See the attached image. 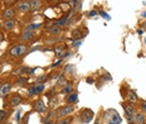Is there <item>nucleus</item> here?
Here are the masks:
<instances>
[{
    "instance_id": "f257e3e1",
    "label": "nucleus",
    "mask_w": 146,
    "mask_h": 124,
    "mask_svg": "<svg viewBox=\"0 0 146 124\" xmlns=\"http://www.w3.org/2000/svg\"><path fill=\"white\" fill-rule=\"evenodd\" d=\"M27 52H28V46H27V44H17V46L10 47L8 51L9 56L14 57V58H18V57L23 56V54Z\"/></svg>"
},
{
    "instance_id": "f03ea898",
    "label": "nucleus",
    "mask_w": 146,
    "mask_h": 124,
    "mask_svg": "<svg viewBox=\"0 0 146 124\" xmlns=\"http://www.w3.org/2000/svg\"><path fill=\"white\" fill-rule=\"evenodd\" d=\"M72 113H74V105H64V107L59 108L56 111V117L60 119V118H66L67 115H71Z\"/></svg>"
},
{
    "instance_id": "7ed1b4c3",
    "label": "nucleus",
    "mask_w": 146,
    "mask_h": 124,
    "mask_svg": "<svg viewBox=\"0 0 146 124\" xmlns=\"http://www.w3.org/2000/svg\"><path fill=\"white\" fill-rule=\"evenodd\" d=\"M93 117H95V113H93V110H91V109H82L81 111V122L83 124H87L90 123L91 120L93 119Z\"/></svg>"
},
{
    "instance_id": "20e7f679",
    "label": "nucleus",
    "mask_w": 146,
    "mask_h": 124,
    "mask_svg": "<svg viewBox=\"0 0 146 124\" xmlns=\"http://www.w3.org/2000/svg\"><path fill=\"white\" fill-rule=\"evenodd\" d=\"M122 108L125 110V115H126L127 120H130V122H132L133 118H135V108H133L132 104H125V103H122Z\"/></svg>"
},
{
    "instance_id": "39448f33",
    "label": "nucleus",
    "mask_w": 146,
    "mask_h": 124,
    "mask_svg": "<svg viewBox=\"0 0 146 124\" xmlns=\"http://www.w3.org/2000/svg\"><path fill=\"white\" fill-rule=\"evenodd\" d=\"M34 71H35L34 68H29V67H27V66H20V67L15 68L13 71V75L14 76H23V75H25V74L32 75V74H34Z\"/></svg>"
},
{
    "instance_id": "423d86ee",
    "label": "nucleus",
    "mask_w": 146,
    "mask_h": 124,
    "mask_svg": "<svg viewBox=\"0 0 146 124\" xmlns=\"http://www.w3.org/2000/svg\"><path fill=\"white\" fill-rule=\"evenodd\" d=\"M44 89H45L44 84H35L34 86H32L28 89V95L34 96V95H38V94H42L44 91Z\"/></svg>"
},
{
    "instance_id": "0eeeda50",
    "label": "nucleus",
    "mask_w": 146,
    "mask_h": 124,
    "mask_svg": "<svg viewBox=\"0 0 146 124\" xmlns=\"http://www.w3.org/2000/svg\"><path fill=\"white\" fill-rule=\"evenodd\" d=\"M33 109H34L35 111H38V113H45L47 111V105H45V103L43 100H36L34 101V104H33Z\"/></svg>"
},
{
    "instance_id": "6e6552de",
    "label": "nucleus",
    "mask_w": 146,
    "mask_h": 124,
    "mask_svg": "<svg viewBox=\"0 0 146 124\" xmlns=\"http://www.w3.org/2000/svg\"><path fill=\"white\" fill-rule=\"evenodd\" d=\"M11 90V85L10 82H3L1 85H0V98H5V96L9 95V92H10Z\"/></svg>"
},
{
    "instance_id": "1a4fd4ad",
    "label": "nucleus",
    "mask_w": 146,
    "mask_h": 124,
    "mask_svg": "<svg viewBox=\"0 0 146 124\" xmlns=\"http://www.w3.org/2000/svg\"><path fill=\"white\" fill-rule=\"evenodd\" d=\"M34 38V31H30V29H25L24 32H22L20 34V39L23 42H29Z\"/></svg>"
},
{
    "instance_id": "9d476101",
    "label": "nucleus",
    "mask_w": 146,
    "mask_h": 124,
    "mask_svg": "<svg viewBox=\"0 0 146 124\" xmlns=\"http://www.w3.org/2000/svg\"><path fill=\"white\" fill-rule=\"evenodd\" d=\"M17 9L20 13H28L30 11V4L28 1H19L17 5Z\"/></svg>"
},
{
    "instance_id": "9b49d317",
    "label": "nucleus",
    "mask_w": 146,
    "mask_h": 124,
    "mask_svg": "<svg viewBox=\"0 0 146 124\" xmlns=\"http://www.w3.org/2000/svg\"><path fill=\"white\" fill-rule=\"evenodd\" d=\"M15 25H17V22H15L14 19H7L4 23H3V28L8 32L13 31V29L15 28Z\"/></svg>"
},
{
    "instance_id": "f8f14e48",
    "label": "nucleus",
    "mask_w": 146,
    "mask_h": 124,
    "mask_svg": "<svg viewBox=\"0 0 146 124\" xmlns=\"http://www.w3.org/2000/svg\"><path fill=\"white\" fill-rule=\"evenodd\" d=\"M3 18H5V20L7 19H13L14 15H15V9L13 7H10V8H7L4 11H3Z\"/></svg>"
},
{
    "instance_id": "ddd939ff",
    "label": "nucleus",
    "mask_w": 146,
    "mask_h": 124,
    "mask_svg": "<svg viewBox=\"0 0 146 124\" xmlns=\"http://www.w3.org/2000/svg\"><path fill=\"white\" fill-rule=\"evenodd\" d=\"M22 101H23L22 96H20L19 94H14V95L10 98V100H9V104H10L11 107H17V105H19Z\"/></svg>"
},
{
    "instance_id": "4468645a",
    "label": "nucleus",
    "mask_w": 146,
    "mask_h": 124,
    "mask_svg": "<svg viewBox=\"0 0 146 124\" xmlns=\"http://www.w3.org/2000/svg\"><path fill=\"white\" fill-rule=\"evenodd\" d=\"M133 123L135 124H145L146 123V117L144 115V113H141V111L136 113L135 118H133Z\"/></svg>"
},
{
    "instance_id": "2eb2a0df",
    "label": "nucleus",
    "mask_w": 146,
    "mask_h": 124,
    "mask_svg": "<svg viewBox=\"0 0 146 124\" xmlns=\"http://www.w3.org/2000/svg\"><path fill=\"white\" fill-rule=\"evenodd\" d=\"M67 103H68L69 105H74L78 103V92H71L68 95V98H67Z\"/></svg>"
},
{
    "instance_id": "dca6fc26",
    "label": "nucleus",
    "mask_w": 146,
    "mask_h": 124,
    "mask_svg": "<svg viewBox=\"0 0 146 124\" xmlns=\"http://www.w3.org/2000/svg\"><path fill=\"white\" fill-rule=\"evenodd\" d=\"M127 99H129V103L130 104H135V103H137L139 100V98H137V95H136V92L135 91H129V94H127Z\"/></svg>"
},
{
    "instance_id": "f3484780",
    "label": "nucleus",
    "mask_w": 146,
    "mask_h": 124,
    "mask_svg": "<svg viewBox=\"0 0 146 124\" xmlns=\"http://www.w3.org/2000/svg\"><path fill=\"white\" fill-rule=\"evenodd\" d=\"M30 10H36L42 7V0H30Z\"/></svg>"
},
{
    "instance_id": "a211bd4d",
    "label": "nucleus",
    "mask_w": 146,
    "mask_h": 124,
    "mask_svg": "<svg viewBox=\"0 0 146 124\" xmlns=\"http://www.w3.org/2000/svg\"><path fill=\"white\" fill-rule=\"evenodd\" d=\"M48 33H49L50 36H58L59 33H60V27H58V25H52L49 29H48Z\"/></svg>"
},
{
    "instance_id": "6ab92c4d",
    "label": "nucleus",
    "mask_w": 146,
    "mask_h": 124,
    "mask_svg": "<svg viewBox=\"0 0 146 124\" xmlns=\"http://www.w3.org/2000/svg\"><path fill=\"white\" fill-rule=\"evenodd\" d=\"M54 52H56V57H58V58H63L64 57V52H63L62 46H57L54 48Z\"/></svg>"
},
{
    "instance_id": "aec40b11",
    "label": "nucleus",
    "mask_w": 146,
    "mask_h": 124,
    "mask_svg": "<svg viewBox=\"0 0 146 124\" xmlns=\"http://www.w3.org/2000/svg\"><path fill=\"white\" fill-rule=\"evenodd\" d=\"M69 19V14L68 15H66V17H63V18H60L59 20H57V23H56V25H58V27H64L67 25V20Z\"/></svg>"
},
{
    "instance_id": "412c9836",
    "label": "nucleus",
    "mask_w": 146,
    "mask_h": 124,
    "mask_svg": "<svg viewBox=\"0 0 146 124\" xmlns=\"http://www.w3.org/2000/svg\"><path fill=\"white\" fill-rule=\"evenodd\" d=\"M67 84H68V82H67V78H66V76H63V75L58 78V80H57V85H58V86L63 87L64 85H67Z\"/></svg>"
},
{
    "instance_id": "4be33fe9",
    "label": "nucleus",
    "mask_w": 146,
    "mask_h": 124,
    "mask_svg": "<svg viewBox=\"0 0 146 124\" xmlns=\"http://www.w3.org/2000/svg\"><path fill=\"white\" fill-rule=\"evenodd\" d=\"M72 118H60L56 122V124H71Z\"/></svg>"
},
{
    "instance_id": "5701e85b",
    "label": "nucleus",
    "mask_w": 146,
    "mask_h": 124,
    "mask_svg": "<svg viewBox=\"0 0 146 124\" xmlns=\"http://www.w3.org/2000/svg\"><path fill=\"white\" fill-rule=\"evenodd\" d=\"M72 90H73V87H72L71 84H67V85H64L62 87V92L63 94H71Z\"/></svg>"
},
{
    "instance_id": "b1692460",
    "label": "nucleus",
    "mask_w": 146,
    "mask_h": 124,
    "mask_svg": "<svg viewBox=\"0 0 146 124\" xmlns=\"http://www.w3.org/2000/svg\"><path fill=\"white\" fill-rule=\"evenodd\" d=\"M28 82V78L27 77H23V76H19L17 78V81H15V84H18V85H24V84Z\"/></svg>"
},
{
    "instance_id": "393cba45",
    "label": "nucleus",
    "mask_w": 146,
    "mask_h": 124,
    "mask_svg": "<svg viewBox=\"0 0 146 124\" xmlns=\"http://www.w3.org/2000/svg\"><path fill=\"white\" fill-rule=\"evenodd\" d=\"M7 117H8L7 110H0V123L4 122V120L7 119Z\"/></svg>"
},
{
    "instance_id": "a878e982",
    "label": "nucleus",
    "mask_w": 146,
    "mask_h": 124,
    "mask_svg": "<svg viewBox=\"0 0 146 124\" xmlns=\"http://www.w3.org/2000/svg\"><path fill=\"white\" fill-rule=\"evenodd\" d=\"M15 1H17V0H4V3H5V5H7V8H10Z\"/></svg>"
},
{
    "instance_id": "bb28decb",
    "label": "nucleus",
    "mask_w": 146,
    "mask_h": 124,
    "mask_svg": "<svg viewBox=\"0 0 146 124\" xmlns=\"http://www.w3.org/2000/svg\"><path fill=\"white\" fill-rule=\"evenodd\" d=\"M100 14H101L102 18H105V19H107V20H110V18H111L107 13H106V11H100Z\"/></svg>"
},
{
    "instance_id": "cd10ccee",
    "label": "nucleus",
    "mask_w": 146,
    "mask_h": 124,
    "mask_svg": "<svg viewBox=\"0 0 146 124\" xmlns=\"http://www.w3.org/2000/svg\"><path fill=\"white\" fill-rule=\"evenodd\" d=\"M62 62H63V58H60V60H59V61H58V62L53 63V65H52V66H50V67H52V68H53V67H57V66H59V65H60V63H62Z\"/></svg>"
},
{
    "instance_id": "c85d7f7f",
    "label": "nucleus",
    "mask_w": 146,
    "mask_h": 124,
    "mask_svg": "<svg viewBox=\"0 0 146 124\" xmlns=\"http://www.w3.org/2000/svg\"><path fill=\"white\" fill-rule=\"evenodd\" d=\"M81 43H82V41H81V39H78V41H76L74 43H73V46H74V47H80Z\"/></svg>"
},
{
    "instance_id": "c756f323",
    "label": "nucleus",
    "mask_w": 146,
    "mask_h": 124,
    "mask_svg": "<svg viewBox=\"0 0 146 124\" xmlns=\"http://www.w3.org/2000/svg\"><path fill=\"white\" fill-rule=\"evenodd\" d=\"M141 109L146 113V101H142L141 103Z\"/></svg>"
},
{
    "instance_id": "7c9ffc66",
    "label": "nucleus",
    "mask_w": 146,
    "mask_h": 124,
    "mask_svg": "<svg viewBox=\"0 0 146 124\" xmlns=\"http://www.w3.org/2000/svg\"><path fill=\"white\" fill-rule=\"evenodd\" d=\"M87 82L88 84H93V82H95V78H93V77H88L87 78Z\"/></svg>"
},
{
    "instance_id": "2f4dec72",
    "label": "nucleus",
    "mask_w": 146,
    "mask_h": 124,
    "mask_svg": "<svg viewBox=\"0 0 146 124\" xmlns=\"http://www.w3.org/2000/svg\"><path fill=\"white\" fill-rule=\"evenodd\" d=\"M97 14V11L96 10H92V11H90V17H95Z\"/></svg>"
},
{
    "instance_id": "473e14b6",
    "label": "nucleus",
    "mask_w": 146,
    "mask_h": 124,
    "mask_svg": "<svg viewBox=\"0 0 146 124\" xmlns=\"http://www.w3.org/2000/svg\"><path fill=\"white\" fill-rule=\"evenodd\" d=\"M1 41H4V34L0 32V42H1Z\"/></svg>"
},
{
    "instance_id": "72a5a7b5",
    "label": "nucleus",
    "mask_w": 146,
    "mask_h": 124,
    "mask_svg": "<svg viewBox=\"0 0 146 124\" xmlns=\"http://www.w3.org/2000/svg\"><path fill=\"white\" fill-rule=\"evenodd\" d=\"M20 113H22V111H18V113H17V117H15V118H17V120H19V117H20Z\"/></svg>"
},
{
    "instance_id": "f704fd0d",
    "label": "nucleus",
    "mask_w": 146,
    "mask_h": 124,
    "mask_svg": "<svg viewBox=\"0 0 146 124\" xmlns=\"http://www.w3.org/2000/svg\"><path fill=\"white\" fill-rule=\"evenodd\" d=\"M141 18H146V10H145V11H144V13H142V14H141Z\"/></svg>"
},
{
    "instance_id": "c9c22d12",
    "label": "nucleus",
    "mask_w": 146,
    "mask_h": 124,
    "mask_svg": "<svg viewBox=\"0 0 146 124\" xmlns=\"http://www.w3.org/2000/svg\"><path fill=\"white\" fill-rule=\"evenodd\" d=\"M45 124H53V122H52V120H47V122H45Z\"/></svg>"
},
{
    "instance_id": "e433bc0d",
    "label": "nucleus",
    "mask_w": 146,
    "mask_h": 124,
    "mask_svg": "<svg viewBox=\"0 0 146 124\" xmlns=\"http://www.w3.org/2000/svg\"><path fill=\"white\" fill-rule=\"evenodd\" d=\"M95 124H100V120H98V119H96V122H95Z\"/></svg>"
},
{
    "instance_id": "4c0bfd02",
    "label": "nucleus",
    "mask_w": 146,
    "mask_h": 124,
    "mask_svg": "<svg viewBox=\"0 0 146 124\" xmlns=\"http://www.w3.org/2000/svg\"><path fill=\"white\" fill-rule=\"evenodd\" d=\"M107 124H117V123H113V122H110V123H107Z\"/></svg>"
},
{
    "instance_id": "58836bf2",
    "label": "nucleus",
    "mask_w": 146,
    "mask_h": 124,
    "mask_svg": "<svg viewBox=\"0 0 146 124\" xmlns=\"http://www.w3.org/2000/svg\"><path fill=\"white\" fill-rule=\"evenodd\" d=\"M145 44H146V37H145Z\"/></svg>"
},
{
    "instance_id": "ea45409f",
    "label": "nucleus",
    "mask_w": 146,
    "mask_h": 124,
    "mask_svg": "<svg viewBox=\"0 0 146 124\" xmlns=\"http://www.w3.org/2000/svg\"><path fill=\"white\" fill-rule=\"evenodd\" d=\"M0 27H3V24H1V23H0Z\"/></svg>"
},
{
    "instance_id": "a19ab883",
    "label": "nucleus",
    "mask_w": 146,
    "mask_h": 124,
    "mask_svg": "<svg viewBox=\"0 0 146 124\" xmlns=\"http://www.w3.org/2000/svg\"><path fill=\"white\" fill-rule=\"evenodd\" d=\"M0 68H1V66H0Z\"/></svg>"
}]
</instances>
